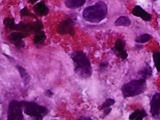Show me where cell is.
Returning a JSON list of instances; mask_svg holds the SVG:
<instances>
[{
	"mask_svg": "<svg viewBox=\"0 0 160 120\" xmlns=\"http://www.w3.org/2000/svg\"><path fill=\"white\" fill-rule=\"evenodd\" d=\"M75 71L82 78H88L92 75V67L88 57L83 52H74L72 55Z\"/></svg>",
	"mask_w": 160,
	"mask_h": 120,
	"instance_id": "cell-1",
	"label": "cell"
},
{
	"mask_svg": "<svg viewBox=\"0 0 160 120\" xmlns=\"http://www.w3.org/2000/svg\"><path fill=\"white\" fill-rule=\"evenodd\" d=\"M107 8L105 3L98 2L94 6L88 7L83 12L84 20L90 23H98L104 19L107 15Z\"/></svg>",
	"mask_w": 160,
	"mask_h": 120,
	"instance_id": "cell-2",
	"label": "cell"
},
{
	"mask_svg": "<svg viewBox=\"0 0 160 120\" xmlns=\"http://www.w3.org/2000/svg\"><path fill=\"white\" fill-rule=\"evenodd\" d=\"M146 87V82L144 79L132 80L124 85L122 93L125 97H135L144 92Z\"/></svg>",
	"mask_w": 160,
	"mask_h": 120,
	"instance_id": "cell-3",
	"label": "cell"
},
{
	"mask_svg": "<svg viewBox=\"0 0 160 120\" xmlns=\"http://www.w3.org/2000/svg\"><path fill=\"white\" fill-rule=\"evenodd\" d=\"M22 102L24 113L35 119L42 120L48 113V109L37 103L25 101Z\"/></svg>",
	"mask_w": 160,
	"mask_h": 120,
	"instance_id": "cell-4",
	"label": "cell"
},
{
	"mask_svg": "<svg viewBox=\"0 0 160 120\" xmlns=\"http://www.w3.org/2000/svg\"><path fill=\"white\" fill-rule=\"evenodd\" d=\"M22 102L13 100L9 105L8 112V120H21L23 119Z\"/></svg>",
	"mask_w": 160,
	"mask_h": 120,
	"instance_id": "cell-5",
	"label": "cell"
},
{
	"mask_svg": "<svg viewBox=\"0 0 160 120\" xmlns=\"http://www.w3.org/2000/svg\"><path fill=\"white\" fill-rule=\"evenodd\" d=\"M150 112L155 119L160 118V93H157L153 96L150 102Z\"/></svg>",
	"mask_w": 160,
	"mask_h": 120,
	"instance_id": "cell-6",
	"label": "cell"
},
{
	"mask_svg": "<svg viewBox=\"0 0 160 120\" xmlns=\"http://www.w3.org/2000/svg\"><path fill=\"white\" fill-rule=\"evenodd\" d=\"M58 32L61 34L73 35L75 31L72 20L68 18L61 23L58 26Z\"/></svg>",
	"mask_w": 160,
	"mask_h": 120,
	"instance_id": "cell-7",
	"label": "cell"
},
{
	"mask_svg": "<svg viewBox=\"0 0 160 120\" xmlns=\"http://www.w3.org/2000/svg\"><path fill=\"white\" fill-rule=\"evenodd\" d=\"M26 34L23 32H13L9 36V40L12 44L18 48H22L25 46L23 39L26 37Z\"/></svg>",
	"mask_w": 160,
	"mask_h": 120,
	"instance_id": "cell-8",
	"label": "cell"
},
{
	"mask_svg": "<svg viewBox=\"0 0 160 120\" xmlns=\"http://www.w3.org/2000/svg\"><path fill=\"white\" fill-rule=\"evenodd\" d=\"M133 15L141 18L145 21H149L152 19V16L147 11H145L140 6H137L133 8L132 11Z\"/></svg>",
	"mask_w": 160,
	"mask_h": 120,
	"instance_id": "cell-9",
	"label": "cell"
},
{
	"mask_svg": "<svg viewBox=\"0 0 160 120\" xmlns=\"http://www.w3.org/2000/svg\"><path fill=\"white\" fill-rule=\"evenodd\" d=\"M125 43L122 39H118L115 44V51L118 54V56L123 60L126 59L128 56V54L125 49Z\"/></svg>",
	"mask_w": 160,
	"mask_h": 120,
	"instance_id": "cell-10",
	"label": "cell"
},
{
	"mask_svg": "<svg viewBox=\"0 0 160 120\" xmlns=\"http://www.w3.org/2000/svg\"><path fill=\"white\" fill-rule=\"evenodd\" d=\"M33 10L36 14L39 16H46L49 13V9L43 2H40L36 4L33 8Z\"/></svg>",
	"mask_w": 160,
	"mask_h": 120,
	"instance_id": "cell-11",
	"label": "cell"
},
{
	"mask_svg": "<svg viewBox=\"0 0 160 120\" xmlns=\"http://www.w3.org/2000/svg\"><path fill=\"white\" fill-rule=\"evenodd\" d=\"M86 3V0H66V5L69 8L74 9L81 7Z\"/></svg>",
	"mask_w": 160,
	"mask_h": 120,
	"instance_id": "cell-12",
	"label": "cell"
},
{
	"mask_svg": "<svg viewBox=\"0 0 160 120\" xmlns=\"http://www.w3.org/2000/svg\"><path fill=\"white\" fill-rule=\"evenodd\" d=\"M146 112L144 110H138L132 113L129 117L131 120H140L147 116Z\"/></svg>",
	"mask_w": 160,
	"mask_h": 120,
	"instance_id": "cell-13",
	"label": "cell"
},
{
	"mask_svg": "<svg viewBox=\"0 0 160 120\" xmlns=\"http://www.w3.org/2000/svg\"><path fill=\"white\" fill-rule=\"evenodd\" d=\"M131 20L127 17L121 16L117 19L115 22V25L116 26H129L131 24Z\"/></svg>",
	"mask_w": 160,
	"mask_h": 120,
	"instance_id": "cell-14",
	"label": "cell"
},
{
	"mask_svg": "<svg viewBox=\"0 0 160 120\" xmlns=\"http://www.w3.org/2000/svg\"><path fill=\"white\" fill-rule=\"evenodd\" d=\"M46 39V36L44 32L43 31L38 32L34 38V42L36 44H42Z\"/></svg>",
	"mask_w": 160,
	"mask_h": 120,
	"instance_id": "cell-15",
	"label": "cell"
},
{
	"mask_svg": "<svg viewBox=\"0 0 160 120\" xmlns=\"http://www.w3.org/2000/svg\"><path fill=\"white\" fill-rule=\"evenodd\" d=\"M17 67L18 70L21 75L22 78L24 80V82L26 83H28V81H29V76H28L25 70L21 66H17Z\"/></svg>",
	"mask_w": 160,
	"mask_h": 120,
	"instance_id": "cell-16",
	"label": "cell"
},
{
	"mask_svg": "<svg viewBox=\"0 0 160 120\" xmlns=\"http://www.w3.org/2000/svg\"><path fill=\"white\" fill-rule=\"evenodd\" d=\"M3 24L7 28L13 30V29H14V26L15 25L16 23H15V20H14V18H6L3 20Z\"/></svg>",
	"mask_w": 160,
	"mask_h": 120,
	"instance_id": "cell-17",
	"label": "cell"
},
{
	"mask_svg": "<svg viewBox=\"0 0 160 120\" xmlns=\"http://www.w3.org/2000/svg\"><path fill=\"white\" fill-rule=\"evenodd\" d=\"M139 74L144 79L148 78L152 76V69L150 68V67L147 66L145 67L142 70H141L140 72H139Z\"/></svg>",
	"mask_w": 160,
	"mask_h": 120,
	"instance_id": "cell-18",
	"label": "cell"
},
{
	"mask_svg": "<svg viewBox=\"0 0 160 120\" xmlns=\"http://www.w3.org/2000/svg\"><path fill=\"white\" fill-rule=\"evenodd\" d=\"M151 36L148 35V34H145L143 35H141L136 38V41L138 43L141 44H144L146 42H148L151 39Z\"/></svg>",
	"mask_w": 160,
	"mask_h": 120,
	"instance_id": "cell-19",
	"label": "cell"
},
{
	"mask_svg": "<svg viewBox=\"0 0 160 120\" xmlns=\"http://www.w3.org/2000/svg\"><path fill=\"white\" fill-rule=\"evenodd\" d=\"M153 58L154 63L155 66L156 67L157 70L158 71H160V52H156L153 55Z\"/></svg>",
	"mask_w": 160,
	"mask_h": 120,
	"instance_id": "cell-20",
	"label": "cell"
},
{
	"mask_svg": "<svg viewBox=\"0 0 160 120\" xmlns=\"http://www.w3.org/2000/svg\"><path fill=\"white\" fill-rule=\"evenodd\" d=\"M115 101L112 99H108L103 103L102 106V109H105L106 108H110V107L112 106L115 104Z\"/></svg>",
	"mask_w": 160,
	"mask_h": 120,
	"instance_id": "cell-21",
	"label": "cell"
},
{
	"mask_svg": "<svg viewBox=\"0 0 160 120\" xmlns=\"http://www.w3.org/2000/svg\"><path fill=\"white\" fill-rule=\"evenodd\" d=\"M20 13L22 16H29L32 15V14L29 12L26 7H25L22 9Z\"/></svg>",
	"mask_w": 160,
	"mask_h": 120,
	"instance_id": "cell-22",
	"label": "cell"
},
{
	"mask_svg": "<svg viewBox=\"0 0 160 120\" xmlns=\"http://www.w3.org/2000/svg\"><path fill=\"white\" fill-rule=\"evenodd\" d=\"M38 1V0H28V2L32 3V4H34V3H36Z\"/></svg>",
	"mask_w": 160,
	"mask_h": 120,
	"instance_id": "cell-23",
	"label": "cell"
}]
</instances>
